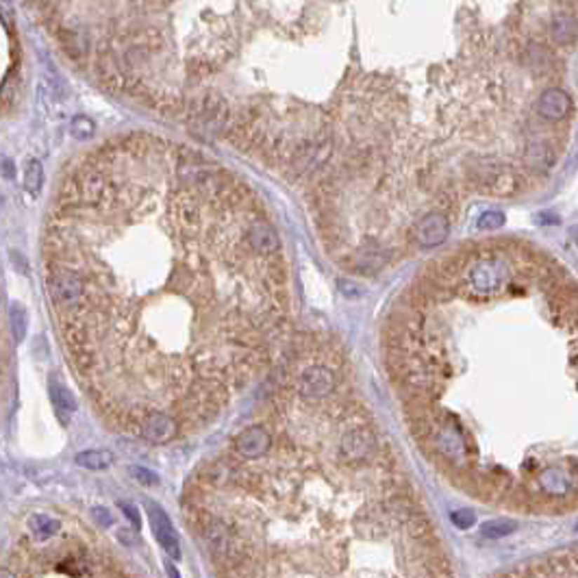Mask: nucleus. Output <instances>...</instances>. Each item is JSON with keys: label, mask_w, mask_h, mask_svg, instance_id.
I'll use <instances>...</instances> for the list:
<instances>
[{"label": "nucleus", "mask_w": 578, "mask_h": 578, "mask_svg": "<svg viewBox=\"0 0 578 578\" xmlns=\"http://www.w3.org/2000/svg\"><path fill=\"white\" fill-rule=\"evenodd\" d=\"M46 287L53 304L61 318H70L83 304V278L70 265L51 263L46 272Z\"/></svg>", "instance_id": "obj_1"}, {"label": "nucleus", "mask_w": 578, "mask_h": 578, "mask_svg": "<svg viewBox=\"0 0 578 578\" xmlns=\"http://www.w3.org/2000/svg\"><path fill=\"white\" fill-rule=\"evenodd\" d=\"M337 389V376L328 365L314 363L304 372H300L296 381V391L304 403H318V400L328 398Z\"/></svg>", "instance_id": "obj_2"}, {"label": "nucleus", "mask_w": 578, "mask_h": 578, "mask_svg": "<svg viewBox=\"0 0 578 578\" xmlns=\"http://www.w3.org/2000/svg\"><path fill=\"white\" fill-rule=\"evenodd\" d=\"M270 446H272V435L268 426L253 424V426H246L233 439V455L237 459L257 461L270 452Z\"/></svg>", "instance_id": "obj_3"}, {"label": "nucleus", "mask_w": 578, "mask_h": 578, "mask_svg": "<svg viewBox=\"0 0 578 578\" xmlns=\"http://www.w3.org/2000/svg\"><path fill=\"white\" fill-rule=\"evenodd\" d=\"M137 431L150 443H168L181 435V422L168 411H150L142 417Z\"/></svg>", "instance_id": "obj_4"}, {"label": "nucleus", "mask_w": 578, "mask_h": 578, "mask_svg": "<svg viewBox=\"0 0 578 578\" xmlns=\"http://www.w3.org/2000/svg\"><path fill=\"white\" fill-rule=\"evenodd\" d=\"M450 233V222L443 213H429L422 215L413 222L411 237L417 241L422 248H437L448 239Z\"/></svg>", "instance_id": "obj_5"}, {"label": "nucleus", "mask_w": 578, "mask_h": 578, "mask_svg": "<svg viewBox=\"0 0 578 578\" xmlns=\"http://www.w3.org/2000/svg\"><path fill=\"white\" fill-rule=\"evenodd\" d=\"M148 509V518H150V526H152V532L157 542L163 546V550L170 554L172 559H181V542H179V535H176V530L170 522V518L163 513V509L148 502L146 504Z\"/></svg>", "instance_id": "obj_6"}, {"label": "nucleus", "mask_w": 578, "mask_h": 578, "mask_svg": "<svg viewBox=\"0 0 578 578\" xmlns=\"http://www.w3.org/2000/svg\"><path fill=\"white\" fill-rule=\"evenodd\" d=\"M570 111H572V98L567 92L559 90V87H550V90L542 92V96L537 98V114L544 120L559 122L567 118Z\"/></svg>", "instance_id": "obj_7"}, {"label": "nucleus", "mask_w": 578, "mask_h": 578, "mask_svg": "<svg viewBox=\"0 0 578 578\" xmlns=\"http://www.w3.org/2000/svg\"><path fill=\"white\" fill-rule=\"evenodd\" d=\"M550 35L557 43H572L576 37V22L567 13L554 15L550 22Z\"/></svg>", "instance_id": "obj_8"}, {"label": "nucleus", "mask_w": 578, "mask_h": 578, "mask_svg": "<svg viewBox=\"0 0 578 578\" xmlns=\"http://www.w3.org/2000/svg\"><path fill=\"white\" fill-rule=\"evenodd\" d=\"M29 528L33 532V537L37 542H46L48 537H53L55 532L61 528V522L51 518V516H43V513H37V516H31L29 520Z\"/></svg>", "instance_id": "obj_9"}, {"label": "nucleus", "mask_w": 578, "mask_h": 578, "mask_svg": "<svg viewBox=\"0 0 578 578\" xmlns=\"http://www.w3.org/2000/svg\"><path fill=\"white\" fill-rule=\"evenodd\" d=\"M74 461L85 470H105L114 463V455L109 450H85V452H79Z\"/></svg>", "instance_id": "obj_10"}, {"label": "nucleus", "mask_w": 578, "mask_h": 578, "mask_svg": "<svg viewBox=\"0 0 578 578\" xmlns=\"http://www.w3.org/2000/svg\"><path fill=\"white\" fill-rule=\"evenodd\" d=\"M526 59H528V68H532L535 72H548L550 63H552V53L544 46V43H530L526 51Z\"/></svg>", "instance_id": "obj_11"}, {"label": "nucleus", "mask_w": 578, "mask_h": 578, "mask_svg": "<svg viewBox=\"0 0 578 578\" xmlns=\"http://www.w3.org/2000/svg\"><path fill=\"white\" fill-rule=\"evenodd\" d=\"M9 322H11V332H13V340L20 344L22 340L27 337V328H29V320H27V311L20 302H13L9 307Z\"/></svg>", "instance_id": "obj_12"}, {"label": "nucleus", "mask_w": 578, "mask_h": 578, "mask_svg": "<svg viewBox=\"0 0 578 578\" xmlns=\"http://www.w3.org/2000/svg\"><path fill=\"white\" fill-rule=\"evenodd\" d=\"M43 185V168L37 159H29L25 168V189L31 196H37Z\"/></svg>", "instance_id": "obj_13"}, {"label": "nucleus", "mask_w": 578, "mask_h": 578, "mask_svg": "<svg viewBox=\"0 0 578 578\" xmlns=\"http://www.w3.org/2000/svg\"><path fill=\"white\" fill-rule=\"evenodd\" d=\"M516 522L513 520H489V522H485L483 524V528H480V535L483 537H487V539H500V537H506V535H511V532L516 530Z\"/></svg>", "instance_id": "obj_14"}, {"label": "nucleus", "mask_w": 578, "mask_h": 578, "mask_svg": "<svg viewBox=\"0 0 578 578\" xmlns=\"http://www.w3.org/2000/svg\"><path fill=\"white\" fill-rule=\"evenodd\" d=\"M51 398H53V405L61 411H74L76 409L74 396L59 383H51Z\"/></svg>", "instance_id": "obj_15"}, {"label": "nucleus", "mask_w": 578, "mask_h": 578, "mask_svg": "<svg viewBox=\"0 0 578 578\" xmlns=\"http://www.w3.org/2000/svg\"><path fill=\"white\" fill-rule=\"evenodd\" d=\"M94 130H96V126H94V122L87 118V116H76L70 122V135L74 140H79V142L90 140L94 135Z\"/></svg>", "instance_id": "obj_16"}, {"label": "nucleus", "mask_w": 578, "mask_h": 578, "mask_svg": "<svg viewBox=\"0 0 578 578\" xmlns=\"http://www.w3.org/2000/svg\"><path fill=\"white\" fill-rule=\"evenodd\" d=\"M502 227H504V213L502 211H485L476 222L478 231H489V233H494Z\"/></svg>", "instance_id": "obj_17"}, {"label": "nucleus", "mask_w": 578, "mask_h": 578, "mask_svg": "<svg viewBox=\"0 0 578 578\" xmlns=\"http://www.w3.org/2000/svg\"><path fill=\"white\" fill-rule=\"evenodd\" d=\"M474 522H476V516L472 513V511H468V509H461V511H455L452 513V524L455 526H459V528H472L474 526Z\"/></svg>", "instance_id": "obj_18"}, {"label": "nucleus", "mask_w": 578, "mask_h": 578, "mask_svg": "<svg viewBox=\"0 0 578 578\" xmlns=\"http://www.w3.org/2000/svg\"><path fill=\"white\" fill-rule=\"evenodd\" d=\"M128 472H130L133 478H135L137 483H142V485H157V483H159L157 474L150 472V470H146V468H137V465H133V468H130Z\"/></svg>", "instance_id": "obj_19"}, {"label": "nucleus", "mask_w": 578, "mask_h": 578, "mask_svg": "<svg viewBox=\"0 0 578 578\" xmlns=\"http://www.w3.org/2000/svg\"><path fill=\"white\" fill-rule=\"evenodd\" d=\"M92 513H94V518H96V522H98L100 526H111V524H114V518H111V513H109L107 509L96 506V509L92 511Z\"/></svg>", "instance_id": "obj_20"}, {"label": "nucleus", "mask_w": 578, "mask_h": 578, "mask_svg": "<svg viewBox=\"0 0 578 578\" xmlns=\"http://www.w3.org/2000/svg\"><path fill=\"white\" fill-rule=\"evenodd\" d=\"M120 506L124 509L126 518H130L133 526H135V528H140V526H142V520H140V513H137V509L133 506V504H120Z\"/></svg>", "instance_id": "obj_21"}, {"label": "nucleus", "mask_w": 578, "mask_h": 578, "mask_svg": "<svg viewBox=\"0 0 578 578\" xmlns=\"http://www.w3.org/2000/svg\"><path fill=\"white\" fill-rule=\"evenodd\" d=\"M11 172H13V166H11V161H5V174L9 176V179H11Z\"/></svg>", "instance_id": "obj_22"}]
</instances>
